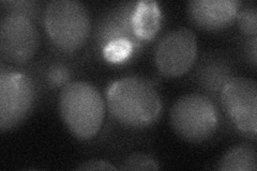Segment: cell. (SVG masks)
<instances>
[{
  "label": "cell",
  "instance_id": "6da1fadb",
  "mask_svg": "<svg viewBox=\"0 0 257 171\" xmlns=\"http://www.w3.org/2000/svg\"><path fill=\"white\" fill-rule=\"evenodd\" d=\"M114 118L122 125L144 128L154 124L162 110V101L155 85L141 76H127L112 83L106 93Z\"/></svg>",
  "mask_w": 257,
  "mask_h": 171
},
{
  "label": "cell",
  "instance_id": "7a4b0ae2",
  "mask_svg": "<svg viewBox=\"0 0 257 171\" xmlns=\"http://www.w3.org/2000/svg\"><path fill=\"white\" fill-rule=\"evenodd\" d=\"M58 109L63 123L80 140H89L98 134L105 118L102 94L84 80L72 81L61 89Z\"/></svg>",
  "mask_w": 257,
  "mask_h": 171
},
{
  "label": "cell",
  "instance_id": "3957f363",
  "mask_svg": "<svg viewBox=\"0 0 257 171\" xmlns=\"http://www.w3.org/2000/svg\"><path fill=\"white\" fill-rule=\"evenodd\" d=\"M44 26L56 47L73 53L89 38L91 19L87 8L77 0H54L45 9Z\"/></svg>",
  "mask_w": 257,
  "mask_h": 171
},
{
  "label": "cell",
  "instance_id": "277c9868",
  "mask_svg": "<svg viewBox=\"0 0 257 171\" xmlns=\"http://www.w3.org/2000/svg\"><path fill=\"white\" fill-rule=\"evenodd\" d=\"M170 121L181 139L199 143L214 135L219 125V111L207 95L191 93L180 96L174 103Z\"/></svg>",
  "mask_w": 257,
  "mask_h": 171
},
{
  "label": "cell",
  "instance_id": "5b68a950",
  "mask_svg": "<svg viewBox=\"0 0 257 171\" xmlns=\"http://www.w3.org/2000/svg\"><path fill=\"white\" fill-rule=\"evenodd\" d=\"M35 96V85L29 76L3 68L0 74V131H9L22 123L34 106Z\"/></svg>",
  "mask_w": 257,
  "mask_h": 171
},
{
  "label": "cell",
  "instance_id": "8992f818",
  "mask_svg": "<svg viewBox=\"0 0 257 171\" xmlns=\"http://www.w3.org/2000/svg\"><path fill=\"white\" fill-rule=\"evenodd\" d=\"M222 106L240 132L254 138L257 131V83L248 77H231L223 86Z\"/></svg>",
  "mask_w": 257,
  "mask_h": 171
},
{
  "label": "cell",
  "instance_id": "52a82bcc",
  "mask_svg": "<svg viewBox=\"0 0 257 171\" xmlns=\"http://www.w3.org/2000/svg\"><path fill=\"white\" fill-rule=\"evenodd\" d=\"M197 39L189 28L174 29L160 40L155 61L163 76L176 78L187 73L195 62Z\"/></svg>",
  "mask_w": 257,
  "mask_h": 171
},
{
  "label": "cell",
  "instance_id": "ba28073f",
  "mask_svg": "<svg viewBox=\"0 0 257 171\" xmlns=\"http://www.w3.org/2000/svg\"><path fill=\"white\" fill-rule=\"evenodd\" d=\"M40 35L36 24L27 16L5 14L0 22V55L8 62L29 61L38 52Z\"/></svg>",
  "mask_w": 257,
  "mask_h": 171
},
{
  "label": "cell",
  "instance_id": "9c48e42d",
  "mask_svg": "<svg viewBox=\"0 0 257 171\" xmlns=\"http://www.w3.org/2000/svg\"><path fill=\"white\" fill-rule=\"evenodd\" d=\"M136 3H123L112 8L100 19L95 28V42L101 51L108 42L115 40H126L134 46L135 52L144 43L135 36L132 27V13Z\"/></svg>",
  "mask_w": 257,
  "mask_h": 171
},
{
  "label": "cell",
  "instance_id": "30bf717a",
  "mask_svg": "<svg viewBox=\"0 0 257 171\" xmlns=\"http://www.w3.org/2000/svg\"><path fill=\"white\" fill-rule=\"evenodd\" d=\"M239 6L236 0H192L187 5V12L196 27L220 31L234 23Z\"/></svg>",
  "mask_w": 257,
  "mask_h": 171
},
{
  "label": "cell",
  "instance_id": "8fae6325",
  "mask_svg": "<svg viewBox=\"0 0 257 171\" xmlns=\"http://www.w3.org/2000/svg\"><path fill=\"white\" fill-rule=\"evenodd\" d=\"M162 24V13L157 2L141 0L132 13V27L135 36L143 42L154 39Z\"/></svg>",
  "mask_w": 257,
  "mask_h": 171
},
{
  "label": "cell",
  "instance_id": "7c38bea8",
  "mask_svg": "<svg viewBox=\"0 0 257 171\" xmlns=\"http://www.w3.org/2000/svg\"><path fill=\"white\" fill-rule=\"evenodd\" d=\"M256 150L252 144H238L221 157L218 169L223 171H256Z\"/></svg>",
  "mask_w": 257,
  "mask_h": 171
},
{
  "label": "cell",
  "instance_id": "4fadbf2b",
  "mask_svg": "<svg viewBox=\"0 0 257 171\" xmlns=\"http://www.w3.org/2000/svg\"><path fill=\"white\" fill-rule=\"evenodd\" d=\"M103 58L111 63H120L127 60L135 53L134 46L126 40H115L102 48Z\"/></svg>",
  "mask_w": 257,
  "mask_h": 171
},
{
  "label": "cell",
  "instance_id": "5bb4252c",
  "mask_svg": "<svg viewBox=\"0 0 257 171\" xmlns=\"http://www.w3.org/2000/svg\"><path fill=\"white\" fill-rule=\"evenodd\" d=\"M120 170L130 171H146V170H159L160 165L158 160L151 157L148 154L133 153L128 155L122 164L119 166Z\"/></svg>",
  "mask_w": 257,
  "mask_h": 171
},
{
  "label": "cell",
  "instance_id": "9a60e30c",
  "mask_svg": "<svg viewBox=\"0 0 257 171\" xmlns=\"http://www.w3.org/2000/svg\"><path fill=\"white\" fill-rule=\"evenodd\" d=\"M236 20L240 30L246 36L254 37L257 34V10L254 5L244 7L238 11Z\"/></svg>",
  "mask_w": 257,
  "mask_h": 171
},
{
  "label": "cell",
  "instance_id": "2e32d148",
  "mask_svg": "<svg viewBox=\"0 0 257 171\" xmlns=\"http://www.w3.org/2000/svg\"><path fill=\"white\" fill-rule=\"evenodd\" d=\"M3 10L5 14H20L34 20L38 15V3L35 2H4Z\"/></svg>",
  "mask_w": 257,
  "mask_h": 171
},
{
  "label": "cell",
  "instance_id": "e0dca14e",
  "mask_svg": "<svg viewBox=\"0 0 257 171\" xmlns=\"http://www.w3.org/2000/svg\"><path fill=\"white\" fill-rule=\"evenodd\" d=\"M70 70L63 64H54L47 71V81L52 87L59 88L64 87L69 84L70 80Z\"/></svg>",
  "mask_w": 257,
  "mask_h": 171
},
{
  "label": "cell",
  "instance_id": "ac0fdd59",
  "mask_svg": "<svg viewBox=\"0 0 257 171\" xmlns=\"http://www.w3.org/2000/svg\"><path fill=\"white\" fill-rule=\"evenodd\" d=\"M77 170H100V171H111L117 170L118 168L115 167L111 162L103 159H90L82 162V164L76 167Z\"/></svg>",
  "mask_w": 257,
  "mask_h": 171
},
{
  "label": "cell",
  "instance_id": "d6986e66",
  "mask_svg": "<svg viewBox=\"0 0 257 171\" xmlns=\"http://www.w3.org/2000/svg\"><path fill=\"white\" fill-rule=\"evenodd\" d=\"M256 44H257V38L256 36L252 37L251 40L247 41L245 46V53L247 56V59L252 63V66L256 67Z\"/></svg>",
  "mask_w": 257,
  "mask_h": 171
}]
</instances>
